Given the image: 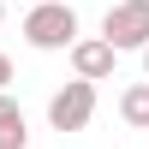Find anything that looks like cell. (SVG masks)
<instances>
[{
  "label": "cell",
  "instance_id": "cell-1",
  "mask_svg": "<svg viewBox=\"0 0 149 149\" xmlns=\"http://www.w3.org/2000/svg\"><path fill=\"white\" fill-rule=\"evenodd\" d=\"M24 42L42 48V54H60V48H78V12L66 6V0H48V6H30V18H24Z\"/></svg>",
  "mask_w": 149,
  "mask_h": 149
},
{
  "label": "cell",
  "instance_id": "cell-2",
  "mask_svg": "<svg viewBox=\"0 0 149 149\" xmlns=\"http://www.w3.org/2000/svg\"><path fill=\"white\" fill-rule=\"evenodd\" d=\"M102 42L113 48H149V0H119V6H107L102 18Z\"/></svg>",
  "mask_w": 149,
  "mask_h": 149
},
{
  "label": "cell",
  "instance_id": "cell-3",
  "mask_svg": "<svg viewBox=\"0 0 149 149\" xmlns=\"http://www.w3.org/2000/svg\"><path fill=\"white\" fill-rule=\"evenodd\" d=\"M95 119V84H66V90H54L48 95V125L54 131H84Z\"/></svg>",
  "mask_w": 149,
  "mask_h": 149
},
{
  "label": "cell",
  "instance_id": "cell-4",
  "mask_svg": "<svg viewBox=\"0 0 149 149\" xmlns=\"http://www.w3.org/2000/svg\"><path fill=\"white\" fill-rule=\"evenodd\" d=\"M72 72H78L84 84H102L107 72H113V48H107L102 36H78V48H72Z\"/></svg>",
  "mask_w": 149,
  "mask_h": 149
},
{
  "label": "cell",
  "instance_id": "cell-5",
  "mask_svg": "<svg viewBox=\"0 0 149 149\" xmlns=\"http://www.w3.org/2000/svg\"><path fill=\"white\" fill-rule=\"evenodd\" d=\"M30 143V125H24V107L12 95H0V149H24Z\"/></svg>",
  "mask_w": 149,
  "mask_h": 149
},
{
  "label": "cell",
  "instance_id": "cell-6",
  "mask_svg": "<svg viewBox=\"0 0 149 149\" xmlns=\"http://www.w3.org/2000/svg\"><path fill=\"white\" fill-rule=\"evenodd\" d=\"M119 119L137 125V131H149V84H131V90L119 95Z\"/></svg>",
  "mask_w": 149,
  "mask_h": 149
},
{
  "label": "cell",
  "instance_id": "cell-7",
  "mask_svg": "<svg viewBox=\"0 0 149 149\" xmlns=\"http://www.w3.org/2000/svg\"><path fill=\"white\" fill-rule=\"evenodd\" d=\"M6 84H12V60L0 54V95H6Z\"/></svg>",
  "mask_w": 149,
  "mask_h": 149
},
{
  "label": "cell",
  "instance_id": "cell-8",
  "mask_svg": "<svg viewBox=\"0 0 149 149\" xmlns=\"http://www.w3.org/2000/svg\"><path fill=\"white\" fill-rule=\"evenodd\" d=\"M30 6H48V0H30Z\"/></svg>",
  "mask_w": 149,
  "mask_h": 149
},
{
  "label": "cell",
  "instance_id": "cell-9",
  "mask_svg": "<svg viewBox=\"0 0 149 149\" xmlns=\"http://www.w3.org/2000/svg\"><path fill=\"white\" fill-rule=\"evenodd\" d=\"M0 18H6V6H0Z\"/></svg>",
  "mask_w": 149,
  "mask_h": 149
},
{
  "label": "cell",
  "instance_id": "cell-10",
  "mask_svg": "<svg viewBox=\"0 0 149 149\" xmlns=\"http://www.w3.org/2000/svg\"><path fill=\"white\" fill-rule=\"evenodd\" d=\"M66 6H72V0H66Z\"/></svg>",
  "mask_w": 149,
  "mask_h": 149
}]
</instances>
